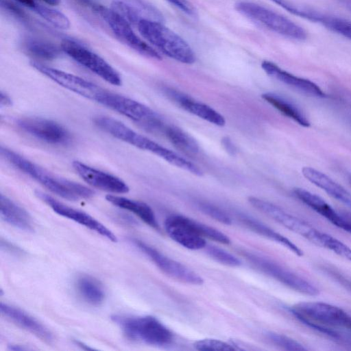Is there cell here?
Listing matches in <instances>:
<instances>
[{"instance_id":"cell-9","label":"cell","mask_w":351,"mask_h":351,"mask_svg":"<svg viewBox=\"0 0 351 351\" xmlns=\"http://www.w3.org/2000/svg\"><path fill=\"white\" fill-rule=\"evenodd\" d=\"M30 65L64 88L99 104L106 92L101 87L81 77L46 66L40 62L32 60Z\"/></svg>"},{"instance_id":"cell-12","label":"cell","mask_w":351,"mask_h":351,"mask_svg":"<svg viewBox=\"0 0 351 351\" xmlns=\"http://www.w3.org/2000/svg\"><path fill=\"white\" fill-rule=\"evenodd\" d=\"M132 242L165 274L182 282L199 285L203 278L184 265L164 255L149 245L136 239Z\"/></svg>"},{"instance_id":"cell-19","label":"cell","mask_w":351,"mask_h":351,"mask_svg":"<svg viewBox=\"0 0 351 351\" xmlns=\"http://www.w3.org/2000/svg\"><path fill=\"white\" fill-rule=\"evenodd\" d=\"M0 312L6 319L34 335L41 341L49 344L53 343L54 337L50 330L23 310L7 303L1 302Z\"/></svg>"},{"instance_id":"cell-5","label":"cell","mask_w":351,"mask_h":351,"mask_svg":"<svg viewBox=\"0 0 351 351\" xmlns=\"http://www.w3.org/2000/svg\"><path fill=\"white\" fill-rule=\"evenodd\" d=\"M235 9L242 15L267 29L289 38L302 40L306 38V32L288 18L258 3L239 1Z\"/></svg>"},{"instance_id":"cell-17","label":"cell","mask_w":351,"mask_h":351,"mask_svg":"<svg viewBox=\"0 0 351 351\" xmlns=\"http://www.w3.org/2000/svg\"><path fill=\"white\" fill-rule=\"evenodd\" d=\"M73 167L82 179L98 189L113 193H126L129 187L117 176L90 167L80 161H73Z\"/></svg>"},{"instance_id":"cell-15","label":"cell","mask_w":351,"mask_h":351,"mask_svg":"<svg viewBox=\"0 0 351 351\" xmlns=\"http://www.w3.org/2000/svg\"><path fill=\"white\" fill-rule=\"evenodd\" d=\"M110 8L131 25L137 26L145 20L165 21L160 10L146 0H112Z\"/></svg>"},{"instance_id":"cell-21","label":"cell","mask_w":351,"mask_h":351,"mask_svg":"<svg viewBox=\"0 0 351 351\" xmlns=\"http://www.w3.org/2000/svg\"><path fill=\"white\" fill-rule=\"evenodd\" d=\"M263 71L271 77L290 86L300 92L317 97H326L322 90L314 82L295 76L279 67L270 61L264 60L261 63Z\"/></svg>"},{"instance_id":"cell-30","label":"cell","mask_w":351,"mask_h":351,"mask_svg":"<svg viewBox=\"0 0 351 351\" xmlns=\"http://www.w3.org/2000/svg\"><path fill=\"white\" fill-rule=\"evenodd\" d=\"M32 10L57 28L66 29L70 27L68 17L58 10L38 3H36Z\"/></svg>"},{"instance_id":"cell-44","label":"cell","mask_w":351,"mask_h":351,"mask_svg":"<svg viewBox=\"0 0 351 351\" xmlns=\"http://www.w3.org/2000/svg\"><path fill=\"white\" fill-rule=\"evenodd\" d=\"M1 106H9L11 104V99L10 97L3 92L1 93V99H0Z\"/></svg>"},{"instance_id":"cell-51","label":"cell","mask_w":351,"mask_h":351,"mask_svg":"<svg viewBox=\"0 0 351 351\" xmlns=\"http://www.w3.org/2000/svg\"><path fill=\"white\" fill-rule=\"evenodd\" d=\"M346 330H348L351 332V317H350V319L349 320V322H348V324L347 326Z\"/></svg>"},{"instance_id":"cell-22","label":"cell","mask_w":351,"mask_h":351,"mask_svg":"<svg viewBox=\"0 0 351 351\" xmlns=\"http://www.w3.org/2000/svg\"><path fill=\"white\" fill-rule=\"evenodd\" d=\"M303 176L311 183L351 208V193L326 174L309 167L302 170Z\"/></svg>"},{"instance_id":"cell-6","label":"cell","mask_w":351,"mask_h":351,"mask_svg":"<svg viewBox=\"0 0 351 351\" xmlns=\"http://www.w3.org/2000/svg\"><path fill=\"white\" fill-rule=\"evenodd\" d=\"M99 104L130 119L148 130L163 132L166 127L157 112L125 96L106 90Z\"/></svg>"},{"instance_id":"cell-23","label":"cell","mask_w":351,"mask_h":351,"mask_svg":"<svg viewBox=\"0 0 351 351\" xmlns=\"http://www.w3.org/2000/svg\"><path fill=\"white\" fill-rule=\"evenodd\" d=\"M0 213L1 219L7 223L25 231H34V224L30 215L2 193L0 195Z\"/></svg>"},{"instance_id":"cell-3","label":"cell","mask_w":351,"mask_h":351,"mask_svg":"<svg viewBox=\"0 0 351 351\" xmlns=\"http://www.w3.org/2000/svg\"><path fill=\"white\" fill-rule=\"evenodd\" d=\"M136 27L140 34L165 56L184 64L195 62V54L190 45L163 23L145 20Z\"/></svg>"},{"instance_id":"cell-4","label":"cell","mask_w":351,"mask_h":351,"mask_svg":"<svg viewBox=\"0 0 351 351\" xmlns=\"http://www.w3.org/2000/svg\"><path fill=\"white\" fill-rule=\"evenodd\" d=\"M111 319L129 340L157 346H166L173 340L171 330L155 317L113 315Z\"/></svg>"},{"instance_id":"cell-32","label":"cell","mask_w":351,"mask_h":351,"mask_svg":"<svg viewBox=\"0 0 351 351\" xmlns=\"http://www.w3.org/2000/svg\"><path fill=\"white\" fill-rule=\"evenodd\" d=\"M278 5L283 9L290 13L315 22L319 12H316L311 8L300 5L290 0H269Z\"/></svg>"},{"instance_id":"cell-34","label":"cell","mask_w":351,"mask_h":351,"mask_svg":"<svg viewBox=\"0 0 351 351\" xmlns=\"http://www.w3.org/2000/svg\"><path fill=\"white\" fill-rule=\"evenodd\" d=\"M193 346L195 349L201 351H232L241 350L232 344L215 339H199L195 341Z\"/></svg>"},{"instance_id":"cell-20","label":"cell","mask_w":351,"mask_h":351,"mask_svg":"<svg viewBox=\"0 0 351 351\" xmlns=\"http://www.w3.org/2000/svg\"><path fill=\"white\" fill-rule=\"evenodd\" d=\"M165 95L186 111L217 126H223L224 117L210 106L197 101L189 96L170 88L163 89Z\"/></svg>"},{"instance_id":"cell-11","label":"cell","mask_w":351,"mask_h":351,"mask_svg":"<svg viewBox=\"0 0 351 351\" xmlns=\"http://www.w3.org/2000/svg\"><path fill=\"white\" fill-rule=\"evenodd\" d=\"M245 256L263 272L288 287L305 295L319 293V289L313 283L278 263L251 252H245Z\"/></svg>"},{"instance_id":"cell-49","label":"cell","mask_w":351,"mask_h":351,"mask_svg":"<svg viewBox=\"0 0 351 351\" xmlns=\"http://www.w3.org/2000/svg\"><path fill=\"white\" fill-rule=\"evenodd\" d=\"M49 5H58L60 4L61 0H42Z\"/></svg>"},{"instance_id":"cell-7","label":"cell","mask_w":351,"mask_h":351,"mask_svg":"<svg viewBox=\"0 0 351 351\" xmlns=\"http://www.w3.org/2000/svg\"><path fill=\"white\" fill-rule=\"evenodd\" d=\"M92 10L102 18L122 43L144 56L158 60L162 59L156 50L135 34L130 24L110 8L96 3Z\"/></svg>"},{"instance_id":"cell-2","label":"cell","mask_w":351,"mask_h":351,"mask_svg":"<svg viewBox=\"0 0 351 351\" xmlns=\"http://www.w3.org/2000/svg\"><path fill=\"white\" fill-rule=\"evenodd\" d=\"M291 313L301 322L337 340L348 342L349 335L337 329H346L351 317L342 308L321 302H305L294 304Z\"/></svg>"},{"instance_id":"cell-25","label":"cell","mask_w":351,"mask_h":351,"mask_svg":"<svg viewBox=\"0 0 351 351\" xmlns=\"http://www.w3.org/2000/svg\"><path fill=\"white\" fill-rule=\"evenodd\" d=\"M240 219L246 226L256 233L283 245L299 256H302L303 252L300 248L291 242L289 239L276 232L267 225L245 215H241L240 216Z\"/></svg>"},{"instance_id":"cell-37","label":"cell","mask_w":351,"mask_h":351,"mask_svg":"<svg viewBox=\"0 0 351 351\" xmlns=\"http://www.w3.org/2000/svg\"><path fill=\"white\" fill-rule=\"evenodd\" d=\"M198 206L204 213L208 215L210 217H212L215 220L226 225L232 223L230 217L224 211L217 206L206 202L199 203Z\"/></svg>"},{"instance_id":"cell-18","label":"cell","mask_w":351,"mask_h":351,"mask_svg":"<svg viewBox=\"0 0 351 351\" xmlns=\"http://www.w3.org/2000/svg\"><path fill=\"white\" fill-rule=\"evenodd\" d=\"M293 194L334 226L351 234V215L337 212L322 197L304 189H295Z\"/></svg>"},{"instance_id":"cell-41","label":"cell","mask_w":351,"mask_h":351,"mask_svg":"<svg viewBox=\"0 0 351 351\" xmlns=\"http://www.w3.org/2000/svg\"><path fill=\"white\" fill-rule=\"evenodd\" d=\"M1 249H4L5 252H8L12 254H14L16 256H20L23 254V250L19 247L14 245L13 243L1 239Z\"/></svg>"},{"instance_id":"cell-36","label":"cell","mask_w":351,"mask_h":351,"mask_svg":"<svg viewBox=\"0 0 351 351\" xmlns=\"http://www.w3.org/2000/svg\"><path fill=\"white\" fill-rule=\"evenodd\" d=\"M269 339L276 346L287 350H306L307 348L297 341L284 335L269 332L267 335Z\"/></svg>"},{"instance_id":"cell-33","label":"cell","mask_w":351,"mask_h":351,"mask_svg":"<svg viewBox=\"0 0 351 351\" xmlns=\"http://www.w3.org/2000/svg\"><path fill=\"white\" fill-rule=\"evenodd\" d=\"M191 221L195 228L204 238L206 237L222 244L230 243V238L217 229L193 219Z\"/></svg>"},{"instance_id":"cell-31","label":"cell","mask_w":351,"mask_h":351,"mask_svg":"<svg viewBox=\"0 0 351 351\" xmlns=\"http://www.w3.org/2000/svg\"><path fill=\"white\" fill-rule=\"evenodd\" d=\"M320 247L351 261V248L337 238L322 232Z\"/></svg>"},{"instance_id":"cell-8","label":"cell","mask_w":351,"mask_h":351,"mask_svg":"<svg viewBox=\"0 0 351 351\" xmlns=\"http://www.w3.org/2000/svg\"><path fill=\"white\" fill-rule=\"evenodd\" d=\"M61 50L75 62L90 70L106 82L114 85L121 84L119 73L100 56L73 40H64Z\"/></svg>"},{"instance_id":"cell-40","label":"cell","mask_w":351,"mask_h":351,"mask_svg":"<svg viewBox=\"0 0 351 351\" xmlns=\"http://www.w3.org/2000/svg\"><path fill=\"white\" fill-rule=\"evenodd\" d=\"M325 271L346 289L351 291V280L332 268H324Z\"/></svg>"},{"instance_id":"cell-10","label":"cell","mask_w":351,"mask_h":351,"mask_svg":"<svg viewBox=\"0 0 351 351\" xmlns=\"http://www.w3.org/2000/svg\"><path fill=\"white\" fill-rule=\"evenodd\" d=\"M248 200L254 208L284 227L304 237L316 245L320 246L322 231L267 201L255 197H250Z\"/></svg>"},{"instance_id":"cell-39","label":"cell","mask_w":351,"mask_h":351,"mask_svg":"<svg viewBox=\"0 0 351 351\" xmlns=\"http://www.w3.org/2000/svg\"><path fill=\"white\" fill-rule=\"evenodd\" d=\"M1 4L10 14L22 20H26L27 16L25 12L17 5L10 0H1Z\"/></svg>"},{"instance_id":"cell-29","label":"cell","mask_w":351,"mask_h":351,"mask_svg":"<svg viewBox=\"0 0 351 351\" xmlns=\"http://www.w3.org/2000/svg\"><path fill=\"white\" fill-rule=\"evenodd\" d=\"M25 50L31 56L45 60L57 58L60 50L53 44L36 38L25 40L23 44Z\"/></svg>"},{"instance_id":"cell-46","label":"cell","mask_w":351,"mask_h":351,"mask_svg":"<svg viewBox=\"0 0 351 351\" xmlns=\"http://www.w3.org/2000/svg\"><path fill=\"white\" fill-rule=\"evenodd\" d=\"M75 1H77V3H80V5H83V6L88 7V8H91V9H93V8L96 4L92 0H75Z\"/></svg>"},{"instance_id":"cell-27","label":"cell","mask_w":351,"mask_h":351,"mask_svg":"<svg viewBox=\"0 0 351 351\" xmlns=\"http://www.w3.org/2000/svg\"><path fill=\"white\" fill-rule=\"evenodd\" d=\"M76 290L86 302L97 306L105 298V292L101 283L88 275L80 276L75 282Z\"/></svg>"},{"instance_id":"cell-1","label":"cell","mask_w":351,"mask_h":351,"mask_svg":"<svg viewBox=\"0 0 351 351\" xmlns=\"http://www.w3.org/2000/svg\"><path fill=\"white\" fill-rule=\"evenodd\" d=\"M1 154L14 167L64 199L78 201L89 199L95 194L87 186L56 176L10 149L1 147Z\"/></svg>"},{"instance_id":"cell-45","label":"cell","mask_w":351,"mask_h":351,"mask_svg":"<svg viewBox=\"0 0 351 351\" xmlns=\"http://www.w3.org/2000/svg\"><path fill=\"white\" fill-rule=\"evenodd\" d=\"M21 5L29 8V9H32L36 4L37 3L34 0H15Z\"/></svg>"},{"instance_id":"cell-28","label":"cell","mask_w":351,"mask_h":351,"mask_svg":"<svg viewBox=\"0 0 351 351\" xmlns=\"http://www.w3.org/2000/svg\"><path fill=\"white\" fill-rule=\"evenodd\" d=\"M163 133L169 141L178 149L188 154L199 152L197 141L189 134L175 125H166Z\"/></svg>"},{"instance_id":"cell-16","label":"cell","mask_w":351,"mask_h":351,"mask_svg":"<svg viewBox=\"0 0 351 351\" xmlns=\"http://www.w3.org/2000/svg\"><path fill=\"white\" fill-rule=\"evenodd\" d=\"M165 228L173 241L187 249L197 250L206 246L204 238L195 228L190 218L169 216L165 221Z\"/></svg>"},{"instance_id":"cell-14","label":"cell","mask_w":351,"mask_h":351,"mask_svg":"<svg viewBox=\"0 0 351 351\" xmlns=\"http://www.w3.org/2000/svg\"><path fill=\"white\" fill-rule=\"evenodd\" d=\"M35 194L59 215L73 220L112 242L117 241L116 235L110 229L88 213L65 205L43 192L36 191Z\"/></svg>"},{"instance_id":"cell-42","label":"cell","mask_w":351,"mask_h":351,"mask_svg":"<svg viewBox=\"0 0 351 351\" xmlns=\"http://www.w3.org/2000/svg\"><path fill=\"white\" fill-rule=\"evenodd\" d=\"M221 144L225 150L232 156H234L237 152V149L232 141L228 136H224L221 139Z\"/></svg>"},{"instance_id":"cell-26","label":"cell","mask_w":351,"mask_h":351,"mask_svg":"<svg viewBox=\"0 0 351 351\" xmlns=\"http://www.w3.org/2000/svg\"><path fill=\"white\" fill-rule=\"evenodd\" d=\"M261 97L285 116L291 119L300 125L304 127L310 125L308 120L298 107L284 97L271 92L265 93Z\"/></svg>"},{"instance_id":"cell-48","label":"cell","mask_w":351,"mask_h":351,"mask_svg":"<svg viewBox=\"0 0 351 351\" xmlns=\"http://www.w3.org/2000/svg\"><path fill=\"white\" fill-rule=\"evenodd\" d=\"M343 6L351 12V0H337Z\"/></svg>"},{"instance_id":"cell-47","label":"cell","mask_w":351,"mask_h":351,"mask_svg":"<svg viewBox=\"0 0 351 351\" xmlns=\"http://www.w3.org/2000/svg\"><path fill=\"white\" fill-rule=\"evenodd\" d=\"M8 349L10 350H14V351L29 350L28 348H26L24 346L18 345V344H11V345L8 346Z\"/></svg>"},{"instance_id":"cell-35","label":"cell","mask_w":351,"mask_h":351,"mask_svg":"<svg viewBox=\"0 0 351 351\" xmlns=\"http://www.w3.org/2000/svg\"><path fill=\"white\" fill-rule=\"evenodd\" d=\"M206 247L207 254L212 258L223 265L230 267H237L241 263L237 257L223 249L213 245Z\"/></svg>"},{"instance_id":"cell-50","label":"cell","mask_w":351,"mask_h":351,"mask_svg":"<svg viewBox=\"0 0 351 351\" xmlns=\"http://www.w3.org/2000/svg\"><path fill=\"white\" fill-rule=\"evenodd\" d=\"M75 341L76 345H77L78 346L81 347L84 350H93V348H90L89 346H88L87 345L84 344L82 341H77V340H75Z\"/></svg>"},{"instance_id":"cell-24","label":"cell","mask_w":351,"mask_h":351,"mask_svg":"<svg viewBox=\"0 0 351 351\" xmlns=\"http://www.w3.org/2000/svg\"><path fill=\"white\" fill-rule=\"evenodd\" d=\"M106 199L114 206L134 213L150 227L159 229L155 214L147 204L114 195H107Z\"/></svg>"},{"instance_id":"cell-38","label":"cell","mask_w":351,"mask_h":351,"mask_svg":"<svg viewBox=\"0 0 351 351\" xmlns=\"http://www.w3.org/2000/svg\"><path fill=\"white\" fill-rule=\"evenodd\" d=\"M165 1L190 16L196 17L197 16V10H196L195 7L188 0Z\"/></svg>"},{"instance_id":"cell-43","label":"cell","mask_w":351,"mask_h":351,"mask_svg":"<svg viewBox=\"0 0 351 351\" xmlns=\"http://www.w3.org/2000/svg\"><path fill=\"white\" fill-rule=\"evenodd\" d=\"M340 34L351 40V22L346 21L343 24Z\"/></svg>"},{"instance_id":"cell-13","label":"cell","mask_w":351,"mask_h":351,"mask_svg":"<svg viewBox=\"0 0 351 351\" xmlns=\"http://www.w3.org/2000/svg\"><path fill=\"white\" fill-rule=\"evenodd\" d=\"M16 125L26 133L48 143L64 145L71 140L68 130L51 119L35 117H23L16 121Z\"/></svg>"}]
</instances>
